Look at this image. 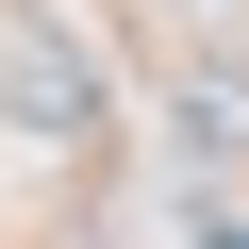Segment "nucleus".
Wrapping results in <instances>:
<instances>
[{
  "mask_svg": "<svg viewBox=\"0 0 249 249\" xmlns=\"http://www.w3.org/2000/svg\"><path fill=\"white\" fill-rule=\"evenodd\" d=\"M166 17H183V0H166Z\"/></svg>",
  "mask_w": 249,
  "mask_h": 249,
  "instance_id": "obj_4",
  "label": "nucleus"
},
{
  "mask_svg": "<svg viewBox=\"0 0 249 249\" xmlns=\"http://www.w3.org/2000/svg\"><path fill=\"white\" fill-rule=\"evenodd\" d=\"M0 116H17V133H100V67L83 50H50V34H0Z\"/></svg>",
  "mask_w": 249,
  "mask_h": 249,
  "instance_id": "obj_1",
  "label": "nucleus"
},
{
  "mask_svg": "<svg viewBox=\"0 0 249 249\" xmlns=\"http://www.w3.org/2000/svg\"><path fill=\"white\" fill-rule=\"evenodd\" d=\"M216 249H249V232H216Z\"/></svg>",
  "mask_w": 249,
  "mask_h": 249,
  "instance_id": "obj_3",
  "label": "nucleus"
},
{
  "mask_svg": "<svg viewBox=\"0 0 249 249\" xmlns=\"http://www.w3.org/2000/svg\"><path fill=\"white\" fill-rule=\"evenodd\" d=\"M166 133H183L199 166H249V67H232V50H183V67H166Z\"/></svg>",
  "mask_w": 249,
  "mask_h": 249,
  "instance_id": "obj_2",
  "label": "nucleus"
}]
</instances>
